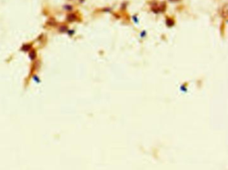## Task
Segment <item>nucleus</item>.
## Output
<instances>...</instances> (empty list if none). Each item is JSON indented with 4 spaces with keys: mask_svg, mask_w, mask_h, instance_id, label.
Segmentation results:
<instances>
[{
    "mask_svg": "<svg viewBox=\"0 0 228 170\" xmlns=\"http://www.w3.org/2000/svg\"><path fill=\"white\" fill-rule=\"evenodd\" d=\"M37 57V54H36V51L35 50H31L29 52V58H30L31 61H34L35 60Z\"/></svg>",
    "mask_w": 228,
    "mask_h": 170,
    "instance_id": "f257e3e1",
    "label": "nucleus"
},
{
    "mask_svg": "<svg viewBox=\"0 0 228 170\" xmlns=\"http://www.w3.org/2000/svg\"><path fill=\"white\" fill-rule=\"evenodd\" d=\"M31 48V44H25L23 45L22 47V50L23 52H29Z\"/></svg>",
    "mask_w": 228,
    "mask_h": 170,
    "instance_id": "f03ea898",
    "label": "nucleus"
},
{
    "mask_svg": "<svg viewBox=\"0 0 228 170\" xmlns=\"http://www.w3.org/2000/svg\"><path fill=\"white\" fill-rule=\"evenodd\" d=\"M66 20L70 22H74V21L76 20V15L74 14H69V15H67Z\"/></svg>",
    "mask_w": 228,
    "mask_h": 170,
    "instance_id": "7ed1b4c3",
    "label": "nucleus"
},
{
    "mask_svg": "<svg viewBox=\"0 0 228 170\" xmlns=\"http://www.w3.org/2000/svg\"><path fill=\"white\" fill-rule=\"evenodd\" d=\"M60 30L62 32H65V31H66L67 30L66 26H61V27H60Z\"/></svg>",
    "mask_w": 228,
    "mask_h": 170,
    "instance_id": "20e7f679",
    "label": "nucleus"
},
{
    "mask_svg": "<svg viewBox=\"0 0 228 170\" xmlns=\"http://www.w3.org/2000/svg\"><path fill=\"white\" fill-rule=\"evenodd\" d=\"M171 1H177V0H171Z\"/></svg>",
    "mask_w": 228,
    "mask_h": 170,
    "instance_id": "39448f33",
    "label": "nucleus"
}]
</instances>
